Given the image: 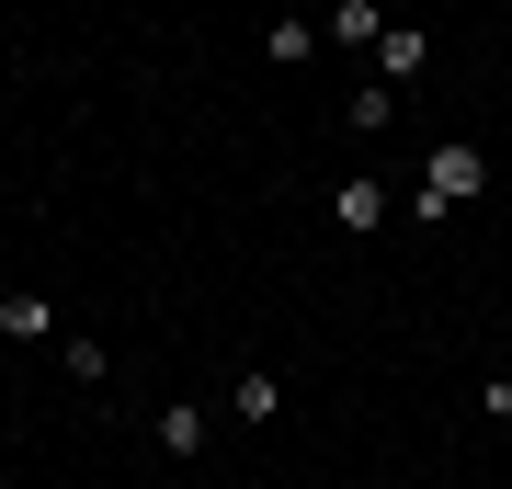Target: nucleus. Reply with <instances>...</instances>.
Listing matches in <instances>:
<instances>
[{
  "mask_svg": "<svg viewBox=\"0 0 512 489\" xmlns=\"http://www.w3.org/2000/svg\"><path fill=\"white\" fill-rule=\"evenodd\" d=\"M376 80H387V91H399V80H421V35H410V23H387V46H376Z\"/></svg>",
  "mask_w": 512,
  "mask_h": 489,
  "instance_id": "39448f33",
  "label": "nucleus"
},
{
  "mask_svg": "<svg viewBox=\"0 0 512 489\" xmlns=\"http://www.w3.org/2000/svg\"><path fill=\"white\" fill-rule=\"evenodd\" d=\"M478 182H490V160H478V148H433V182H421V217H444V205H467Z\"/></svg>",
  "mask_w": 512,
  "mask_h": 489,
  "instance_id": "f257e3e1",
  "label": "nucleus"
},
{
  "mask_svg": "<svg viewBox=\"0 0 512 489\" xmlns=\"http://www.w3.org/2000/svg\"><path fill=\"white\" fill-rule=\"evenodd\" d=\"M387 114H399V91H387V80L353 91V137H387Z\"/></svg>",
  "mask_w": 512,
  "mask_h": 489,
  "instance_id": "0eeeda50",
  "label": "nucleus"
},
{
  "mask_svg": "<svg viewBox=\"0 0 512 489\" xmlns=\"http://www.w3.org/2000/svg\"><path fill=\"white\" fill-rule=\"evenodd\" d=\"M330 217H342L353 239H365V228H387V182H365V171H353L342 194H330Z\"/></svg>",
  "mask_w": 512,
  "mask_h": 489,
  "instance_id": "7ed1b4c3",
  "label": "nucleus"
},
{
  "mask_svg": "<svg viewBox=\"0 0 512 489\" xmlns=\"http://www.w3.org/2000/svg\"><path fill=\"white\" fill-rule=\"evenodd\" d=\"M0 330H12V342H46V330H57V308H46L35 285H12V296H0Z\"/></svg>",
  "mask_w": 512,
  "mask_h": 489,
  "instance_id": "20e7f679",
  "label": "nucleus"
},
{
  "mask_svg": "<svg viewBox=\"0 0 512 489\" xmlns=\"http://www.w3.org/2000/svg\"><path fill=\"white\" fill-rule=\"evenodd\" d=\"M160 455H205V410H194V399L160 410Z\"/></svg>",
  "mask_w": 512,
  "mask_h": 489,
  "instance_id": "423d86ee",
  "label": "nucleus"
},
{
  "mask_svg": "<svg viewBox=\"0 0 512 489\" xmlns=\"http://www.w3.org/2000/svg\"><path fill=\"white\" fill-rule=\"evenodd\" d=\"M262 46H274V69H296V57H319V23H296V12H285V23H274Z\"/></svg>",
  "mask_w": 512,
  "mask_h": 489,
  "instance_id": "6e6552de",
  "label": "nucleus"
},
{
  "mask_svg": "<svg viewBox=\"0 0 512 489\" xmlns=\"http://www.w3.org/2000/svg\"><path fill=\"white\" fill-rule=\"evenodd\" d=\"M330 46H387V0H330Z\"/></svg>",
  "mask_w": 512,
  "mask_h": 489,
  "instance_id": "f03ea898",
  "label": "nucleus"
}]
</instances>
